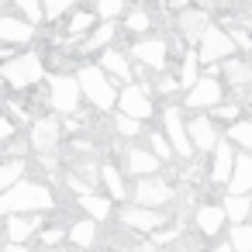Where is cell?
I'll use <instances>...</instances> for the list:
<instances>
[{"label":"cell","mask_w":252,"mask_h":252,"mask_svg":"<svg viewBox=\"0 0 252 252\" xmlns=\"http://www.w3.org/2000/svg\"><path fill=\"white\" fill-rule=\"evenodd\" d=\"M159 90H162V94L176 90V80H173V76H159Z\"/></svg>","instance_id":"cell-43"},{"label":"cell","mask_w":252,"mask_h":252,"mask_svg":"<svg viewBox=\"0 0 252 252\" xmlns=\"http://www.w3.org/2000/svg\"><path fill=\"white\" fill-rule=\"evenodd\" d=\"M114 35H118V25H114V21H104V25H100L87 42H83V49H87V52H94V49H107Z\"/></svg>","instance_id":"cell-25"},{"label":"cell","mask_w":252,"mask_h":252,"mask_svg":"<svg viewBox=\"0 0 252 252\" xmlns=\"http://www.w3.org/2000/svg\"><path fill=\"white\" fill-rule=\"evenodd\" d=\"M42 73H45V66H42L38 56H11V59H4V66H0V80H7L18 90L38 83Z\"/></svg>","instance_id":"cell-3"},{"label":"cell","mask_w":252,"mask_h":252,"mask_svg":"<svg viewBox=\"0 0 252 252\" xmlns=\"http://www.w3.org/2000/svg\"><path fill=\"white\" fill-rule=\"evenodd\" d=\"M197 45H200L197 63H207V66H211V63H221V59H228V56L235 52V45H231L228 32H224V28H214V25H207V28L200 32Z\"/></svg>","instance_id":"cell-4"},{"label":"cell","mask_w":252,"mask_h":252,"mask_svg":"<svg viewBox=\"0 0 252 252\" xmlns=\"http://www.w3.org/2000/svg\"><path fill=\"white\" fill-rule=\"evenodd\" d=\"M235 252H252V228L242 221V224H235L231 228V242H228Z\"/></svg>","instance_id":"cell-28"},{"label":"cell","mask_w":252,"mask_h":252,"mask_svg":"<svg viewBox=\"0 0 252 252\" xmlns=\"http://www.w3.org/2000/svg\"><path fill=\"white\" fill-rule=\"evenodd\" d=\"M228 38H231V45H235V49H242V52L252 45V42H249V35H245V28H235V32H228Z\"/></svg>","instance_id":"cell-39"},{"label":"cell","mask_w":252,"mask_h":252,"mask_svg":"<svg viewBox=\"0 0 252 252\" xmlns=\"http://www.w3.org/2000/svg\"><path fill=\"white\" fill-rule=\"evenodd\" d=\"M121 11H125V0H97V14L104 21H114Z\"/></svg>","instance_id":"cell-33"},{"label":"cell","mask_w":252,"mask_h":252,"mask_svg":"<svg viewBox=\"0 0 252 252\" xmlns=\"http://www.w3.org/2000/svg\"><path fill=\"white\" fill-rule=\"evenodd\" d=\"M90 25H94V14H90V11H76L73 21H69V32H73V35H83Z\"/></svg>","instance_id":"cell-35"},{"label":"cell","mask_w":252,"mask_h":252,"mask_svg":"<svg viewBox=\"0 0 252 252\" xmlns=\"http://www.w3.org/2000/svg\"><path fill=\"white\" fill-rule=\"evenodd\" d=\"M69 242H76V245H83V249L94 245V242H97V224H94L90 218H87V221H76V224L69 228Z\"/></svg>","instance_id":"cell-27"},{"label":"cell","mask_w":252,"mask_h":252,"mask_svg":"<svg viewBox=\"0 0 252 252\" xmlns=\"http://www.w3.org/2000/svg\"><path fill=\"white\" fill-rule=\"evenodd\" d=\"M204 28H207V11H183L180 14V35L190 45H197V38H200Z\"/></svg>","instance_id":"cell-18"},{"label":"cell","mask_w":252,"mask_h":252,"mask_svg":"<svg viewBox=\"0 0 252 252\" xmlns=\"http://www.w3.org/2000/svg\"><path fill=\"white\" fill-rule=\"evenodd\" d=\"M80 207L87 211V218H90V221H100V218H107V214H111V200H107V197H97V193H90V190H87V193H80Z\"/></svg>","instance_id":"cell-23"},{"label":"cell","mask_w":252,"mask_h":252,"mask_svg":"<svg viewBox=\"0 0 252 252\" xmlns=\"http://www.w3.org/2000/svg\"><path fill=\"white\" fill-rule=\"evenodd\" d=\"M197 52H187V59H183V69H180V87H190L193 80H197Z\"/></svg>","instance_id":"cell-32"},{"label":"cell","mask_w":252,"mask_h":252,"mask_svg":"<svg viewBox=\"0 0 252 252\" xmlns=\"http://www.w3.org/2000/svg\"><path fill=\"white\" fill-rule=\"evenodd\" d=\"M128 28H131V32H145V28H149V14H145V11H135V14L128 18Z\"/></svg>","instance_id":"cell-38"},{"label":"cell","mask_w":252,"mask_h":252,"mask_svg":"<svg viewBox=\"0 0 252 252\" xmlns=\"http://www.w3.org/2000/svg\"><path fill=\"white\" fill-rule=\"evenodd\" d=\"M221 63H224V66H218V69H224V80H228L235 90H245L249 80H252V66L242 63V59H221Z\"/></svg>","instance_id":"cell-21"},{"label":"cell","mask_w":252,"mask_h":252,"mask_svg":"<svg viewBox=\"0 0 252 252\" xmlns=\"http://www.w3.org/2000/svg\"><path fill=\"white\" fill-rule=\"evenodd\" d=\"M221 211H224V221L242 224L249 218V211H252V200H249V193H228L224 204H221Z\"/></svg>","instance_id":"cell-19"},{"label":"cell","mask_w":252,"mask_h":252,"mask_svg":"<svg viewBox=\"0 0 252 252\" xmlns=\"http://www.w3.org/2000/svg\"><path fill=\"white\" fill-rule=\"evenodd\" d=\"M100 176H104V187L114 193V200H125V183H121L118 166H104V169H100Z\"/></svg>","instance_id":"cell-29"},{"label":"cell","mask_w":252,"mask_h":252,"mask_svg":"<svg viewBox=\"0 0 252 252\" xmlns=\"http://www.w3.org/2000/svg\"><path fill=\"white\" fill-rule=\"evenodd\" d=\"M0 11H4V0H0Z\"/></svg>","instance_id":"cell-48"},{"label":"cell","mask_w":252,"mask_h":252,"mask_svg":"<svg viewBox=\"0 0 252 252\" xmlns=\"http://www.w3.org/2000/svg\"><path fill=\"white\" fill-rule=\"evenodd\" d=\"M11 135H14V125H11V121H7L4 114H0V142H7Z\"/></svg>","instance_id":"cell-41"},{"label":"cell","mask_w":252,"mask_h":252,"mask_svg":"<svg viewBox=\"0 0 252 252\" xmlns=\"http://www.w3.org/2000/svg\"><path fill=\"white\" fill-rule=\"evenodd\" d=\"M35 38V25H25L18 18H0V42H11V45H25Z\"/></svg>","instance_id":"cell-15"},{"label":"cell","mask_w":252,"mask_h":252,"mask_svg":"<svg viewBox=\"0 0 252 252\" xmlns=\"http://www.w3.org/2000/svg\"><path fill=\"white\" fill-rule=\"evenodd\" d=\"M135 59L142 63V66H149V69H162L166 66V52H169V45L162 42V38H142V42H135Z\"/></svg>","instance_id":"cell-12"},{"label":"cell","mask_w":252,"mask_h":252,"mask_svg":"<svg viewBox=\"0 0 252 252\" xmlns=\"http://www.w3.org/2000/svg\"><path fill=\"white\" fill-rule=\"evenodd\" d=\"M118 104H121V114H128V118H135V121H149V118H152V94H149V87L128 83V87L118 94Z\"/></svg>","instance_id":"cell-5"},{"label":"cell","mask_w":252,"mask_h":252,"mask_svg":"<svg viewBox=\"0 0 252 252\" xmlns=\"http://www.w3.org/2000/svg\"><path fill=\"white\" fill-rule=\"evenodd\" d=\"M59 135H63V128H59L56 118H38L32 125V149L42 152V156H49L52 149H59Z\"/></svg>","instance_id":"cell-10"},{"label":"cell","mask_w":252,"mask_h":252,"mask_svg":"<svg viewBox=\"0 0 252 252\" xmlns=\"http://www.w3.org/2000/svg\"><path fill=\"white\" fill-rule=\"evenodd\" d=\"M162 125H166V135H169V149H173L176 156L190 159V156H193V145H190V138H187L183 114H180L176 107H166V114H162Z\"/></svg>","instance_id":"cell-8"},{"label":"cell","mask_w":252,"mask_h":252,"mask_svg":"<svg viewBox=\"0 0 252 252\" xmlns=\"http://www.w3.org/2000/svg\"><path fill=\"white\" fill-rule=\"evenodd\" d=\"M169 197H173V187H169L166 180H159L156 173L138 176V187H135L138 207H159V204H169Z\"/></svg>","instance_id":"cell-6"},{"label":"cell","mask_w":252,"mask_h":252,"mask_svg":"<svg viewBox=\"0 0 252 252\" xmlns=\"http://www.w3.org/2000/svg\"><path fill=\"white\" fill-rule=\"evenodd\" d=\"M228 193H249L252 190V159L245 156V152H238L235 156V162H231V176H228Z\"/></svg>","instance_id":"cell-14"},{"label":"cell","mask_w":252,"mask_h":252,"mask_svg":"<svg viewBox=\"0 0 252 252\" xmlns=\"http://www.w3.org/2000/svg\"><path fill=\"white\" fill-rule=\"evenodd\" d=\"M218 118H231V121H235V118H238V107H235V104H224V107H218Z\"/></svg>","instance_id":"cell-42"},{"label":"cell","mask_w":252,"mask_h":252,"mask_svg":"<svg viewBox=\"0 0 252 252\" xmlns=\"http://www.w3.org/2000/svg\"><path fill=\"white\" fill-rule=\"evenodd\" d=\"M121 221L131 228V231H156L166 224V214L156 211V207H125L121 211Z\"/></svg>","instance_id":"cell-11"},{"label":"cell","mask_w":252,"mask_h":252,"mask_svg":"<svg viewBox=\"0 0 252 252\" xmlns=\"http://www.w3.org/2000/svg\"><path fill=\"white\" fill-rule=\"evenodd\" d=\"M114 128H118V131H121L125 138H131V135H138V128H142V125H138L135 118H128V114H118V121H114Z\"/></svg>","instance_id":"cell-36"},{"label":"cell","mask_w":252,"mask_h":252,"mask_svg":"<svg viewBox=\"0 0 252 252\" xmlns=\"http://www.w3.org/2000/svg\"><path fill=\"white\" fill-rule=\"evenodd\" d=\"M228 138H231L235 145H242V149H252V125H249V121H235V125L228 128Z\"/></svg>","instance_id":"cell-30"},{"label":"cell","mask_w":252,"mask_h":252,"mask_svg":"<svg viewBox=\"0 0 252 252\" xmlns=\"http://www.w3.org/2000/svg\"><path fill=\"white\" fill-rule=\"evenodd\" d=\"M169 4H173V7H187V4H190V0H169Z\"/></svg>","instance_id":"cell-47"},{"label":"cell","mask_w":252,"mask_h":252,"mask_svg":"<svg viewBox=\"0 0 252 252\" xmlns=\"http://www.w3.org/2000/svg\"><path fill=\"white\" fill-rule=\"evenodd\" d=\"M52 207V193L38 183H25L18 180L14 187H7L4 193H0V214H38V211H49Z\"/></svg>","instance_id":"cell-1"},{"label":"cell","mask_w":252,"mask_h":252,"mask_svg":"<svg viewBox=\"0 0 252 252\" xmlns=\"http://www.w3.org/2000/svg\"><path fill=\"white\" fill-rule=\"evenodd\" d=\"M14 4L21 7V14H25L32 25H38V21H42V4H38V0H14Z\"/></svg>","instance_id":"cell-34"},{"label":"cell","mask_w":252,"mask_h":252,"mask_svg":"<svg viewBox=\"0 0 252 252\" xmlns=\"http://www.w3.org/2000/svg\"><path fill=\"white\" fill-rule=\"evenodd\" d=\"M221 100V83L214 76H197L190 87H187V107L200 111V107H214Z\"/></svg>","instance_id":"cell-7"},{"label":"cell","mask_w":252,"mask_h":252,"mask_svg":"<svg viewBox=\"0 0 252 252\" xmlns=\"http://www.w3.org/2000/svg\"><path fill=\"white\" fill-rule=\"evenodd\" d=\"M76 87H80V94H87V100L94 104V107H100V111H107V107H114V87L107 83V76H104V69L100 66H83L80 73H76Z\"/></svg>","instance_id":"cell-2"},{"label":"cell","mask_w":252,"mask_h":252,"mask_svg":"<svg viewBox=\"0 0 252 252\" xmlns=\"http://www.w3.org/2000/svg\"><path fill=\"white\" fill-rule=\"evenodd\" d=\"M231 162H235V149H231L228 142L214 145V166H211V180H214V183H228V176H231Z\"/></svg>","instance_id":"cell-16"},{"label":"cell","mask_w":252,"mask_h":252,"mask_svg":"<svg viewBox=\"0 0 252 252\" xmlns=\"http://www.w3.org/2000/svg\"><path fill=\"white\" fill-rule=\"evenodd\" d=\"M42 4V18H49V21H56L59 14H66V11H73V4L76 0H38Z\"/></svg>","instance_id":"cell-31"},{"label":"cell","mask_w":252,"mask_h":252,"mask_svg":"<svg viewBox=\"0 0 252 252\" xmlns=\"http://www.w3.org/2000/svg\"><path fill=\"white\" fill-rule=\"evenodd\" d=\"M152 156L162 162V159H169L173 156V149H169V142L162 138V135H152Z\"/></svg>","instance_id":"cell-37"},{"label":"cell","mask_w":252,"mask_h":252,"mask_svg":"<svg viewBox=\"0 0 252 252\" xmlns=\"http://www.w3.org/2000/svg\"><path fill=\"white\" fill-rule=\"evenodd\" d=\"M187 138H190V145L197 152H211L218 145V128H214L211 118H193L190 128H187Z\"/></svg>","instance_id":"cell-13"},{"label":"cell","mask_w":252,"mask_h":252,"mask_svg":"<svg viewBox=\"0 0 252 252\" xmlns=\"http://www.w3.org/2000/svg\"><path fill=\"white\" fill-rule=\"evenodd\" d=\"M100 69L104 73H114V80H121V83H131V66H128V59L121 56V52H114V49H107L104 56H100Z\"/></svg>","instance_id":"cell-20"},{"label":"cell","mask_w":252,"mask_h":252,"mask_svg":"<svg viewBox=\"0 0 252 252\" xmlns=\"http://www.w3.org/2000/svg\"><path fill=\"white\" fill-rule=\"evenodd\" d=\"M52 107L63 111V114H73L80 107V87L73 76H52Z\"/></svg>","instance_id":"cell-9"},{"label":"cell","mask_w":252,"mask_h":252,"mask_svg":"<svg viewBox=\"0 0 252 252\" xmlns=\"http://www.w3.org/2000/svg\"><path fill=\"white\" fill-rule=\"evenodd\" d=\"M63 235H66L63 228H45V231H42V242H45V245H56Z\"/></svg>","instance_id":"cell-40"},{"label":"cell","mask_w":252,"mask_h":252,"mask_svg":"<svg viewBox=\"0 0 252 252\" xmlns=\"http://www.w3.org/2000/svg\"><path fill=\"white\" fill-rule=\"evenodd\" d=\"M176 231H156V242H173Z\"/></svg>","instance_id":"cell-45"},{"label":"cell","mask_w":252,"mask_h":252,"mask_svg":"<svg viewBox=\"0 0 252 252\" xmlns=\"http://www.w3.org/2000/svg\"><path fill=\"white\" fill-rule=\"evenodd\" d=\"M35 228H38V218H32V221H28V218H21V214H11V218H7V238H11V242H18V245H21L25 238H32V231H35Z\"/></svg>","instance_id":"cell-24"},{"label":"cell","mask_w":252,"mask_h":252,"mask_svg":"<svg viewBox=\"0 0 252 252\" xmlns=\"http://www.w3.org/2000/svg\"><path fill=\"white\" fill-rule=\"evenodd\" d=\"M221 224H224L221 204H204V207H197V228H200L207 238H214V235L221 231Z\"/></svg>","instance_id":"cell-17"},{"label":"cell","mask_w":252,"mask_h":252,"mask_svg":"<svg viewBox=\"0 0 252 252\" xmlns=\"http://www.w3.org/2000/svg\"><path fill=\"white\" fill-rule=\"evenodd\" d=\"M214 252H235V249H231V245H228V242H224V245H218V249H214Z\"/></svg>","instance_id":"cell-46"},{"label":"cell","mask_w":252,"mask_h":252,"mask_svg":"<svg viewBox=\"0 0 252 252\" xmlns=\"http://www.w3.org/2000/svg\"><path fill=\"white\" fill-rule=\"evenodd\" d=\"M128 169H131L135 176H149V173L159 169V159H156L152 152H145V149H131V152H128Z\"/></svg>","instance_id":"cell-22"},{"label":"cell","mask_w":252,"mask_h":252,"mask_svg":"<svg viewBox=\"0 0 252 252\" xmlns=\"http://www.w3.org/2000/svg\"><path fill=\"white\" fill-rule=\"evenodd\" d=\"M128 252H156V245H152V242H138V245L128 249Z\"/></svg>","instance_id":"cell-44"},{"label":"cell","mask_w":252,"mask_h":252,"mask_svg":"<svg viewBox=\"0 0 252 252\" xmlns=\"http://www.w3.org/2000/svg\"><path fill=\"white\" fill-rule=\"evenodd\" d=\"M21 176H25V159H7L4 166H0V193H4L7 187H14Z\"/></svg>","instance_id":"cell-26"}]
</instances>
